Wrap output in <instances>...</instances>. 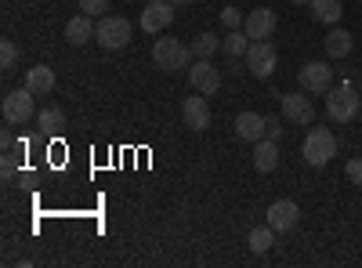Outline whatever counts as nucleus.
Instances as JSON below:
<instances>
[{
  "mask_svg": "<svg viewBox=\"0 0 362 268\" xmlns=\"http://www.w3.org/2000/svg\"><path fill=\"white\" fill-rule=\"evenodd\" d=\"M192 44H181V40H170V37H163V40H156L153 44V62H156V69H163L167 76H177V73H189L192 69Z\"/></svg>",
  "mask_w": 362,
  "mask_h": 268,
  "instance_id": "obj_1",
  "label": "nucleus"
},
{
  "mask_svg": "<svg viewBox=\"0 0 362 268\" xmlns=\"http://www.w3.org/2000/svg\"><path fill=\"white\" fill-rule=\"evenodd\" d=\"M362 109V98L355 95V87L351 80H341L337 87H329L326 91V112H329V120H337V124H348L355 120Z\"/></svg>",
  "mask_w": 362,
  "mask_h": 268,
  "instance_id": "obj_2",
  "label": "nucleus"
},
{
  "mask_svg": "<svg viewBox=\"0 0 362 268\" xmlns=\"http://www.w3.org/2000/svg\"><path fill=\"white\" fill-rule=\"evenodd\" d=\"M337 156V138L329 127H312L308 138H305V160L312 167H326L329 160Z\"/></svg>",
  "mask_w": 362,
  "mask_h": 268,
  "instance_id": "obj_3",
  "label": "nucleus"
},
{
  "mask_svg": "<svg viewBox=\"0 0 362 268\" xmlns=\"http://www.w3.org/2000/svg\"><path fill=\"white\" fill-rule=\"evenodd\" d=\"M95 40L105 47V51H119L131 44V22L119 18V15H102L98 18V29H95Z\"/></svg>",
  "mask_w": 362,
  "mask_h": 268,
  "instance_id": "obj_4",
  "label": "nucleus"
},
{
  "mask_svg": "<svg viewBox=\"0 0 362 268\" xmlns=\"http://www.w3.org/2000/svg\"><path fill=\"white\" fill-rule=\"evenodd\" d=\"M37 112H40V109H37V95L29 91V87L4 95V120H8V124H29Z\"/></svg>",
  "mask_w": 362,
  "mask_h": 268,
  "instance_id": "obj_5",
  "label": "nucleus"
},
{
  "mask_svg": "<svg viewBox=\"0 0 362 268\" xmlns=\"http://www.w3.org/2000/svg\"><path fill=\"white\" fill-rule=\"evenodd\" d=\"M276 44L272 40H250L247 47V69L257 76V80H268L272 73H276Z\"/></svg>",
  "mask_w": 362,
  "mask_h": 268,
  "instance_id": "obj_6",
  "label": "nucleus"
},
{
  "mask_svg": "<svg viewBox=\"0 0 362 268\" xmlns=\"http://www.w3.org/2000/svg\"><path fill=\"white\" fill-rule=\"evenodd\" d=\"M297 80L308 95H326L329 87H334V69H329L326 62H305L297 69Z\"/></svg>",
  "mask_w": 362,
  "mask_h": 268,
  "instance_id": "obj_7",
  "label": "nucleus"
},
{
  "mask_svg": "<svg viewBox=\"0 0 362 268\" xmlns=\"http://www.w3.org/2000/svg\"><path fill=\"white\" fill-rule=\"evenodd\" d=\"M170 22H174V4L170 0H148L141 18H138V25L145 29V33H163Z\"/></svg>",
  "mask_w": 362,
  "mask_h": 268,
  "instance_id": "obj_8",
  "label": "nucleus"
},
{
  "mask_svg": "<svg viewBox=\"0 0 362 268\" xmlns=\"http://www.w3.org/2000/svg\"><path fill=\"white\" fill-rule=\"evenodd\" d=\"M185 76L192 83V91H199V95H218V87H221V73L210 66V58H196Z\"/></svg>",
  "mask_w": 362,
  "mask_h": 268,
  "instance_id": "obj_9",
  "label": "nucleus"
},
{
  "mask_svg": "<svg viewBox=\"0 0 362 268\" xmlns=\"http://www.w3.org/2000/svg\"><path fill=\"white\" fill-rule=\"evenodd\" d=\"M276 25H279V18H276V11H272V8H254V11H247L243 33L250 40H268L272 33H276Z\"/></svg>",
  "mask_w": 362,
  "mask_h": 268,
  "instance_id": "obj_10",
  "label": "nucleus"
},
{
  "mask_svg": "<svg viewBox=\"0 0 362 268\" xmlns=\"http://www.w3.org/2000/svg\"><path fill=\"white\" fill-rule=\"evenodd\" d=\"M279 105H283V116H286L290 124L312 127L315 109H312V98H308V95H279Z\"/></svg>",
  "mask_w": 362,
  "mask_h": 268,
  "instance_id": "obj_11",
  "label": "nucleus"
},
{
  "mask_svg": "<svg viewBox=\"0 0 362 268\" xmlns=\"http://www.w3.org/2000/svg\"><path fill=\"white\" fill-rule=\"evenodd\" d=\"M268 225L276 228V232H293L297 228V221H300V206L293 203V199H276L268 206Z\"/></svg>",
  "mask_w": 362,
  "mask_h": 268,
  "instance_id": "obj_12",
  "label": "nucleus"
},
{
  "mask_svg": "<svg viewBox=\"0 0 362 268\" xmlns=\"http://www.w3.org/2000/svg\"><path fill=\"white\" fill-rule=\"evenodd\" d=\"M181 120H185L189 131H206L210 127V105L206 98H199V91H192V98H185V105H181Z\"/></svg>",
  "mask_w": 362,
  "mask_h": 268,
  "instance_id": "obj_13",
  "label": "nucleus"
},
{
  "mask_svg": "<svg viewBox=\"0 0 362 268\" xmlns=\"http://www.w3.org/2000/svg\"><path fill=\"white\" fill-rule=\"evenodd\" d=\"M235 138L239 141H261V138H268V124H264V116L261 112H239L235 116Z\"/></svg>",
  "mask_w": 362,
  "mask_h": 268,
  "instance_id": "obj_14",
  "label": "nucleus"
},
{
  "mask_svg": "<svg viewBox=\"0 0 362 268\" xmlns=\"http://www.w3.org/2000/svg\"><path fill=\"white\" fill-rule=\"evenodd\" d=\"M276 167H279V141H272V138L254 141V170L257 174H272Z\"/></svg>",
  "mask_w": 362,
  "mask_h": 268,
  "instance_id": "obj_15",
  "label": "nucleus"
},
{
  "mask_svg": "<svg viewBox=\"0 0 362 268\" xmlns=\"http://www.w3.org/2000/svg\"><path fill=\"white\" fill-rule=\"evenodd\" d=\"M95 29H98V22L90 18V15H83V11H80L76 18H69V22H66V40H69L73 47H83L90 37H95Z\"/></svg>",
  "mask_w": 362,
  "mask_h": 268,
  "instance_id": "obj_16",
  "label": "nucleus"
},
{
  "mask_svg": "<svg viewBox=\"0 0 362 268\" xmlns=\"http://www.w3.org/2000/svg\"><path fill=\"white\" fill-rule=\"evenodd\" d=\"M308 8H312V18L322 22V25H337L341 15H344V4H341V0H312Z\"/></svg>",
  "mask_w": 362,
  "mask_h": 268,
  "instance_id": "obj_17",
  "label": "nucleus"
},
{
  "mask_svg": "<svg viewBox=\"0 0 362 268\" xmlns=\"http://www.w3.org/2000/svg\"><path fill=\"white\" fill-rule=\"evenodd\" d=\"M25 87L33 95H51V87H54V69L51 66H33L25 73Z\"/></svg>",
  "mask_w": 362,
  "mask_h": 268,
  "instance_id": "obj_18",
  "label": "nucleus"
},
{
  "mask_svg": "<svg viewBox=\"0 0 362 268\" xmlns=\"http://www.w3.org/2000/svg\"><path fill=\"white\" fill-rule=\"evenodd\" d=\"M326 54L329 58H348L351 54V47H355V37L348 33V29H334V33H326Z\"/></svg>",
  "mask_w": 362,
  "mask_h": 268,
  "instance_id": "obj_19",
  "label": "nucleus"
},
{
  "mask_svg": "<svg viewBox=\"0 0 362 268\" xmlns=\"http://www.w3.org/2000/svg\"><path fill=\"white\" fill-rule=\"evenodd\" d=\"M276 235H279V232L264 221L261 228H250L247 243H250V250H254V254H268V250H272V243H276Z\"/></svg>",
  "mask_w": 362,
  "mask_h": 268,
  "instance_id": "obj_20",
  "label": "nucleus"
},
{
  "mask_svg": "<svg viewBox=\"0 0 362 268\" xmlns=\"http://www.w3.org/2000/svg\"><path fill=\"white\" fill-rule=\"evenodd\" d=\"M37 124H40V131H44V134H58V131L66 127V112L58 109V105H47V109H40V112H37Z\"/></svg>",
  "mask_w": 362,
  "mask_h": 268,
  "instance_id": "obj_21",
  "label": "nucleus"
},
{
  "mask_svg": "<svg viewBox=\"0 0 362 268\" xmlns=\"http://www.w3.org/2000/svg\"><path fill=\"white\" fill-rule=\"evenodd\" d=\"M221 47H225V54L239 58V54H247V47H250V37L243 33V29H228V33H225V40H221Z\"/></svg>",
  "mask_w": 362,
  "mask_h": 268,
  "instance_id": "obj_22",
  "label": "nucleus"
},
{
  "mask_svg": "<svg viewBox=\"0 0 362 268\" xmlns=\"http://www.w3.org/2000/svg\"><path fill=\"white\" fill-rule=\"evenodd\" d=\"M214 51H221V40H218L214 33H199V37L192 40V54H196V58H210Z\"/></svg>",
  "mask_w": 362,
  "mask_h": 268,
  "instance_id": "obj_23",
  "label": "nucleus"
},
{
  "mask_svg": "<svg viewBox=\"0 0 362 268\" xmlns=\"http://www.w3.org/2000/svg\"><path fill=\"white\" fill-rule=\"evenodd\" d=\"M15 62H18V44L15 40H0V69L11 73Z\"/></svg>",
  "mask_w": 362,
  "mask_h": 268,
  "instance_id": "obj_24",
  "label": "nucleus"
},
{
  "mask_svg": "<svg viewBox=\"0 0 362 268\" xmlns=\"http://www.w3.org/2000/svg\"><path fill=\"white\" fill-rule=\"evenodd\" d=\"M80 11L90 18H102V15H109V0H80Z\"/></svg>",
  "mask_w": 362,
  "mask_h": 268,
  "instance_id": "obj_25",
  "label": "nucleus"
},
{
  "mask_svg": "<svg viewBox=\"0 0 362 268\" xmlns=\"http://www.w3.org/2000/svg\"><path fill=\"white\" fill-rule=\"evenodd\" d=\"M221 22H225V29H243L247 15L239 11V8H225V11H221Z\"/></svg>",
  "mask_w": 362,
  "mask_h": 268,
  "instance_id": "obj_26",
  "label": "nucleus"
},
{
  "mask_svg": "<svg viewBox=\"0 0 362 268\" xmlns=\"http://www.w3.org/2000/svg\"><path fill=\"white\" fill-rule=\"evenodd\" d=\"M344 174H348V182H351V185H358V189H362V156H355V160H348V167H344Z\"/></svg>",
  "mask_w": 362,
  "mask_h": 268,
  "instance_id": "obj_27",
  "label": "nucleus"
},
{
  "mask_svg": "<svg viewBox=\"0 0 362 268\" xmlns=\"http://www.w3.org/2000/svg\"><path fill=\"white\" fill-rule=\"evenodd\" d=\"M264 124H268V138L272 141L283 138V120H279V116H264Z\"/></svg>",
  "mask_w": 362,
  "mask_h": 268,
  "instance_id": "obj_28",
  "label": "nucleus"
},
{
  "mask_svg": "<svg viewBox=\"0 0 362 268\" xmlns=\"http://www.w3.org/2000/svg\"><path fill=\"white\" fill-rule=\"evenodd\" d=\"M0 167H4V177H11V174L18 170V156H11V153H4V163H0Z\"/></svg>",
  "mask_w": 362,
  "mask_h": 268,
  "instance_id": "obj_29",
  "label": "nucleus"
},
{
  "mask_svg": "<svg viewBox=\"0 0 362 268\" xmlns=\"http://www.w3.org/2000/svg\"><path fill=\"white\" fill-rule=\"evenodd\" d=\"M290 4H312V0H290Z\"/></svg>",
  "mask_w": 362,
  "mask_h": 268,
  "instance_id": "obj_30",
  "label": "nucleus"
},
{
  "mask_svg": "<svg viewBox=\"0 0 362 268\" xmlns=\"http://www.w3.org/2000/svg\"><path fill=\"white\" fill-rule=\"evenodd\" d=\"M170 4H192V0H170Z\"/></svg>",
  "mask_w": 362,
  "mask_h": 268,
  "instance_id": "obj_31",
  "label": "nucleus"
}]
</instances>
